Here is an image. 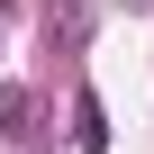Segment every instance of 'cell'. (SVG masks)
<instances>
[{"label": "cell", "instance_id": "cell-2", "mask_svg": "<svg viewBox=\"0 0 154 154\" xmlns=\"http://www.w3.org/2000/svg\"><path fill=\"white\" fill-rule=\"evenodd\" d=\"M72 145H82V154H109V109H100V91H72Z\"/></svg>", "mask_w": 154, "mask_h": 154}, {"label": "cell", "instance_id": "cell-4", "mask_svg": "<svg viewBox=\"0 0 154 154\" xmlns=\"http://www.w3.org/2000/svg\"><path fill=\"white\" fill-rule=\"evenodd\" d=\"M136 9H154V0H136Z\"/></svg>", "mask_w": 154, "mask_h": 154}, {"label": "cell", "instance_id": "cell-3", "mask_svg": "<svg viewBox=\"0 0 154 154\" xmlns=\"http://www.w3.org/2000/svg\"><path fill=\"white\" fill-rule=\"evenodd\" d=\"M0 136H18V145L36 136V100H27L18 82H0Z\"/></svg>", "mask_w": 154, "mask_h": 154}, {"label": "cell", "instance_id": "cell-1", "mask_svg": "<svg viewBox=\"0 0 154 154\" xmlns=\"http://www.w3.org/2000/svg\"><path fill=\"white\" fill-rule=\"evenodd\" d=\"M45 36H54L63 54H82V45H91V0H54V9H45Z\"/></svg>", "mask_w": 154, "mask_h": 154}]
</instances>
